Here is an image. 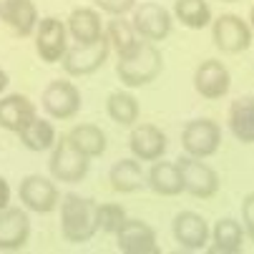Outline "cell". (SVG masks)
I'll return each instance as SVG.
<instances>
[{
  "label": "cell",
  "mask_w": 254,
  "mask_h": 254,
  "mask_svg": "<svg viewBox=\"0 0 254 254\" xmlns=\"http://www.w3.org/2000/svg\"><path fill=\"white\" fill-rule=\"evenodd\" d=\"M108 53H111V46L106 38L93 46H70L61 65L68 76H91L108 61Z\"/></svg>",
  "instance_id": "11"
},
{
  "label": "cell",
  "mask_w": 254,
  "mask_h": 254,
  "mask_svg": "<svg viewBox=\"0 0 254 254\" xmlns=\"http://www.w3.org/2000/svg\"><path fill=\"white\" fill-rule=\"evenodd\" d=\"M5 254H25V252H5Z\"/></svg>",
  "instance_id": "38"
},
{
  "label": "cell",
  "mask_w": 254,
  "mask_h": 254,
  "mask_svg": "<svg viewBox=\"0 0 254 254\" xmlns=\"http://www.w3.org/2000/svg\"><path fill=\"white\" fill-rule=\"evenodd\" d=\"M174 18L189 28V30H201L211 25V8L206 0H176L174 3Z\"/></svg>",
  "instance_id": "25"
},
{
  "label": "cell",
  "mask_w": 254,
  "mask_h": 254,
  "mask_svg": "<svg viewBox=\"0 0 254 254\" xmlns=\"http://www.w3.org/2000/svg\"><path fill=\"white\" fill-rule=\"evenodd\" d=\"M68 138L73 141V146L88 156V159H96L106 151V133L96 126V124H78L68 131Z\"/></svg>",
  "instance_id": "24"
},
{
  "label": "cell",
  "mask_w": 254,
  "mask_h": 254,
  "mask_svg": "<svg viewBox=\"0 0 254 254\" xmlns=\"http://www.w3.org/2000/svg\"><path fill=\"white\" fill-rule=\"evenodd\" d=\"M35 119H38V111H35V103L28 96L8 93V96L0 98V126H3L5 131L20 133Z\"/></svg>",
  "instance_id": "17"
},
{
  "label": "cell",
  "mask_w": 254,
  "mask_h": 254,
  "mask_svg": "<svg viewBox=\"0 0 254 254\" xmlns=\"http://www.w3.org/2000/svg\"><path fill=\"white\" fill-rule=\"evenodd\" d=\"M10 206V187H8V181L0 176V211L8 209Z\"/></svg>",
  "instance_id": "33"
},
{
  "label": "cell",
  "mask_w": 254,
  "mask_h": 254,
  "mask_svg": "<svg viewBox=\"0 0 254 254\" xmlns=\"http://www.w3.org/2000/svg\"><path fill=\"white\" fill-rule=\"evenodd\" d=\"M232 86V76L222 61L216 58H206L196 65L194 70V88L201 98L216 101V98H224L229 93Z\"/></svg>",
  "instance_id": "14"
},
{
  "label": "cell",
  "mask_w": 254,
  "mask_h": 254,
  "mask_svg": "<svg viewBox=\"0 0 254 254\" xmlns=\"http://www.w3.org/2000/svg\"><path fill=\"white\" fill-rule=\"evenodd\" d=\"M121 254H164V252H161V247H159L156 242H146V244H138V247H131V249L121 252Z\"/></svg>",
  "instance_id": "32"
},
{
  "label": "cell",
  "mask_w": 254,
  "mask_h": 254,
  "mask_svg": "<svg viewBox=\"0 0 254 254\" xmlns=\"http://www.w3.org/2000/svg\"><path fill=\"white\" fill-rule=\"evenodd\" d=\"M18 136H20V141H23V146L30 149V151H48V149L53 151L56 141H58L53 124H51L48 119H41V116L35 119L25 131H20Z\"/></svg>",
  "instance_id": "26"
},
{
  "label": "cell",
  "mask_w": 254,
  "mask_h": 254,
  "mask_svg": "<svg viewBox=\"0 0 254 254\" xmlns=\"http://www.w3.org/2000/svg\"><path fill=\"white\" fill-rule=\"evenodd\" d=\"M65 25H68V35L76 41V46H93L106 38V25L101 20V10L88 8V5L70 10Z\"/></svg>",
  "instance_id": "15"
},
{
  "label": "cell",
  "mask_w": 254,
  "mask_h": 254,
  "mask_svg": "<svg viewBox=\"0 0 254 254\" xmlns=\"http://www.w3.org/2000/svg\"><path fill=\"white\" fill-rule=\"evenodd\" d=\"M161 68H164V56L156 48V43L141 41L133 53L119 58L116 73L126 88H141V86L154 83L161 73Z\"/></svg>",
  "instance_id": "2"
},
{
  "label": "cell",
  "mask_w": 254,
  "mask_h": 254,
  "mask_svg": "<svg viewBox=\"0 0 254 254\" xmlns=\"http://www.w3.org/2000/svg\"><path fill=\"white\" fill-rule=\"evenodd\" d=\"M0 20L15 35H30L41 23L33 0H0Z\"/></svg>",
  "instance_id": "18"
},
{
  "label": "cell",
  "mask_w": 254,
  "mask_h": 254,
  "mask_svg": "<svg viewBox=\"0 0 254 254\" xmlns=\"http://www.w3.org/2000/svg\"><path fill=\"white\" fill-rule=\"evenodd\" d=\"M126 209L121 204H114V201H106V204H98L96 209V222H98V232L103 234H119V229L126 224Z\"/></svg>",
  "instance_id": "29"
},
{
  "label": "cell",
  "mask_w": 254,
  "mask_h": 254,
  "mask_svg": "<svg viewBox=\"0 0 254 254\" xmlns=\"http://www.w3.org/2000/svg\"><path fill=\"white\" fill-rule=\"evenodd\" d=\"M131 23H133V28H136V33H138V38H141V41H149V43L164 41L166 35L171 33V25H174L171 13H169L164 5L151 3V0H149V3L136 5Z\"/></svg>",
  "instance_id": "9"
},
{
  "label": "cell",
  "mask_w": 254,
  "mask_h": 254,
  "mask_svg": "<svg viewBox=\"0 0 254 254\" xmlns=\"http://www.w3.org/2000/svg\"><path fill=\"white\" fill-rule=\"evenodd\" d=\"M174 239L181 249H189V252H199L209 247L211 239V229L206 224V219L196 211H179L174 216V224H171Z\"/></svg>",
  "instance_id": "12"
},
{
  "label": "cell",
  "mask_w": 254,
  "mask_h": 254,
  "mask_svg": "<svg viewBox=\"0 0 254 254\" xmlns=\"http://www.w3.org/2000/svg\"><path fill=\"white\" fill-rule=\"evenodd\" d=\"M116 242H119V249L126 252V249L138 247V244L156 242V229L146 222H141V219H126V224L116 234Z\"/></svg>",
  "instance_id": "27"
},
{
  "label": "cell",
  "mask_w": 254,
  "mask_h": 254,
  "mask_svg": "<svg viewBox=\"0 0 254 254\" xmlns=\"http://www.w3.org/2000/svg\"><path fill=\"white\" fill-rule=\"evenodd\" d=\"M96 10L111 15V18H124L126 13L136 10V0H93Z\"/></svg>",
  "instance_id": "30"
},
{
  "label": "cell",
  "mask_w": 254,
  "mask_h": 254,
  "mask_svg": "<svg viewBox=\"0 0 254 254\" xmlns=\"http://www.w3.org/2000/svg\"><path fill=\"white\" fill-rule=\"evenodd\" d=\"M249 25H252V30H254V8H252V13H249Z\"/></svg>",
  "instance_id": "37"
},
{
  "label": "cell",
  "mask_w": 254,
  "mask_h": 254,
  "mask_svg": "<svg viewBox=\"0 0 254 254\" xmlns=\"http://www.w3.org/2000/svg\"><path fill=\"white\" fill-rule=\"evenodd\" d=\"M169 254H196V252H189V249H181V247H179V249H174V252H169Z\"/></svg>",
  "instance_id": "36"
},
{
  "label": "cell",
  "mask_w": 254,
  "mask_h": 254,
  "mask_svg": "<svg viewBox=\"0 0 254 254\" xmlns=\"http://www.w3.org/2000/svg\"><path fill=\"white\" fill-rule=\"evenodd\" d=\"M106 41H108V46H111V51H116L119 58L133 53L136 46L141 43L133 23L126 20V18H111L106 23Z\"/></svg>",
  "instance_id": "23"
},
{
  "label": "cell",
  "mask_w": 254,
  "mask_h": 254,
  "mask_svg": "<svg viewBox=\"0 0 254 254\" xmlns=\"http://www.w3.org/2000/svg\"><path fill=\"white\" fill-rule=\"evenodd\" d=\"M222 143V126L211 119H194L181 131V149L191 159H206L219 151Z\"/></svg>",
  "instance_id": "4"
},
{
  "label": "cell",
  "mask_w": 254,
  "mask_h": 254,
  "mask_svg": "<svg viewBox=\"0 0 254 254\" xmlns=\"http://www.w3.org/2000/svg\"><path fill=\"white\" fill-rule=\"evenodd\" d=\"M146 184L161 194V196H176L184 191V184H181V174H179V166L171 164V161H156L151 164L149 174H146Z\"/></svg>",
  "instance_id": "21"
},
{
  "label": "cell",
  "mask_w": 254,
  "mask_h": 254,
  "mask_svg": "<svg viewBox=\"0 0 254 254\" xmlns=\"http://www.w3.org/2000/svg\"><path fill=\"white\" fill-rule=\"evenodd\" d=\"M204 254H242V249H227V247H219V244H209L204 249Z\"/></svg>",
  "instance_id": "34"
},
{
  "label": "cell",
  "mask_w": 254,
  "mask_h": 254,
  "mask_svg": "<svg viewBox=\"0 0 254 254\" xmlns=\"http://www.w3.org/2000/svg\"><path fill=\"white\" fill-rule=\"evenodd\" d=\"M58 209H61V234L65 242L83 244L93 239V234L98 232V222H96L98 204L93 199L81 196L76 191H68L63 194Z\"/></svg>",
  "instance_id": "1"
},
{
  "label": "cell",
  "mask_w": 254,
  "mask_h": 254,
  "mask_svg": "<svg viewBox=\"0 0 254 254\" xmlns=\"http://www.w3.org/2000/svg\"><path fill=\"white\" fill-rule=\"evenodd\" d=\"M222 3H237V0H222Z\"/></svg>",
  "instance_id": "39"
},
{
  "label": "cell",
  "mask_w": 254,
  "mask_h": 254,
  "mask_svg": "<svg viewBox=\"0 0 254 254\" xmlns=\"http://www.w3.org/2000/svg\"><path fill=\"white\" fill-rule=\"evenodd\" d=\"M68 25L56 18L46 15L35 28V53L43 63H61L68 53Z\"/></svg>",
  "instance_id": "5"
},
{
  "label": "cell",
  "mask_w": 254,
  "mask_h": 254,
  "mask_svg": "<svg viewBox=\"0 0 254 254\" xmlns=\"http://www.w3.org/2000/svg\"><path fill=\"white\" fill-rule=\"evenodd\" d=\"M179 174H181V184H184V191L196 196V199H209L219 191V176L216 171L204 164L201 159H191V156H181L176 161Z\"/></svg>",
  "instance_id": "8"
},
{
  "label": "cell",
  "mask_w": 254,
  "mask_h": 254,
  "mask_svg": "<svg viewBox=\"0 0 254 254\" xmlns=\"http://www.w3.org/2000/svg\"><path fill=\"white\" fill-rule=\"evenodd\" d=\"M91 159L83 156L76 146L73 141L68 138V133H63L56 146L51 151V161H48V169H51V176L56 181H63V184H78V181L86 179L88 174V164Z\"/></svg>",
  "instance_id": "3"
},
{
  "label": "cell",
  "mask_w": 254,
  "mask_h": 254,
  "mask_svg": "<svg viewBox=\"0 0 254 254\" xmlns=\"http://www.w3.org/2000/svg\"><path fill=\"white\" fill-rule=\"evenodd\" d=\"M242 227L244 234L254 242V191H249L242 201Z\"/></svg>",
  "instance_id": "31"
},
{
  "label": "cell",
  "mask_w": 254,
  "mask_h": 254,
  "mask_svg": "<svg viewBox=\"0 0 254 254\" xmlns=\"http://www.w3.org/2000/svg\"><path fill=\"white\" fill-rule=\"evenodd\" d=\"M18 196H20L23 206L35 211V214H51L53 209L61 206L58 187L53 184V179H48L43 174H28V176H23Z\"/></svg>",
  "instance_id": "6"
},
{
  "label": "cell",
  "mask_w": 254,
  "mask_h": 254,
  "mask_svg": "<svg viewBox=\"0 0 254 254\" xmlns=\"http://www.w3.org/2000/svg\"><path fill=\"white\" fill-rule=\"evenodd\" d=\"M211 41L224 53H242L252 46V25L242 15L224 13L211 23Z\"/></svg>",
  "instance_id": "7"
},
{
  "label": "cell",
  "mask_w": 254,
  "mask_h": 254,
  "mask_svg": "<svg viewBox=\"0 0 254 254\" xmlns=\"http://www.w3.org/2000/svg\"><path fill=\"white\" fill-rule=\"evenodd\" d=\"M5 88H8V73H5L3 68H0V96H3Z\"/></svg>",
  "instance_id": "35"
},
{
  "label": "cell",
  "mask_w": 254,
  "mask_h": 254,
  "mask_svg": "<svg viewBox=\"0 0 254 254\" xmlns=\"http://www.w3.org/2000/svg\"><path fill=\"white\" fill-rule=\"evenodd\" d=\"M128 149L136 161L156 164L166 154V133L154 124H136L128 133Z\"/></svg>",
  "instance_id": "13"
},
{
  "label": "cell",
  "mask_w": 254,
  "mask_h": 254,
  "mask_svg": "<svg viewBox=\"0 0 254 254\" xmlns=\"http://www.w3.org/2000/svg\"><path fill=\"white\" fill-rule=\"evenodd\" d=\"M106 114H108V119H111L114 124L133 128L136 121H138L141 108H138V101H136L133 93L114 91V93H108V98H106Z\"/></svg>",
  "instance_id": "22"
},
{
  "label": "cell",
  "mask_w": 254,
  "mask_h": 254,
  "mask_svg": "<svg viewBox=\"0 0 254 254\" xmlns=\"http://www.w3.org/2000/svg\"><path fill=\"white\" fill-rule=\"evenodd\" d=\"M30 237V219L23 206H8L0 211V252H23Z\"/></svg>",
  "instance_id": "16"
},
{
  "label": "cell",
  "mask_w": 254,
  "mask_h": 254,
  "mask_svg": "<svg viewBox=\"0 0 254 254\" xmlns=\"http://www.w3.org/2000/svg\"><path fill=\"white\" fill-rule=\"evenodd\" d=\"M43 111L56 121H68L81 111V91L70 81H51L43 91Z\"/></svg>",
  "instance_id": "10"
},
{
  "label": "cell",
  "mask_w": 254,
  "mask_h": 254,
  "mask_svg": "<svg viewBox=\"0 0 254 254\" xmlns=\"http://www.w3.org/2000/svg\"><path fill=\"white\" fill-rule=\"evenodd\" d=\"M227 124L237 141L254 143V98L252 96H242L229 106Z\"/></svg>",
  "instance_id": "19"
},
{
  "label": "cell",
  "mask_w": 254,
  "mask_h": 254,
  "mask_svg": "<svg viewBox=\"0 0 254 254\" xmlns=\"http://www.w3.org/2000/svg\"><path fill=\"white\" fill-rule=\"evenodd\" d=\"M108 181H111L114 191L131 194V191H136V189H141L143 184H146V174H143V169H141V161L121 159L111 166V171H108Z\"/></svg>",
  "instance_id": "20"
},
{
  "label": "cell",
  "mask_w": 254,
  "mask_h": 254,
  "mask_svg": "<svg viewBox=\"0 0 254 254\" xmlns=\"http://www.w3.org/2000/svg\"><path fill=\"white\" fill-rule=\"evenodd\" d=\"M211 242L219 244V247H227V249H242V242H244V227L227 216V219H219L211 229Z\"/></svg>",
  "instance_id": "28"
}]
</instances>
